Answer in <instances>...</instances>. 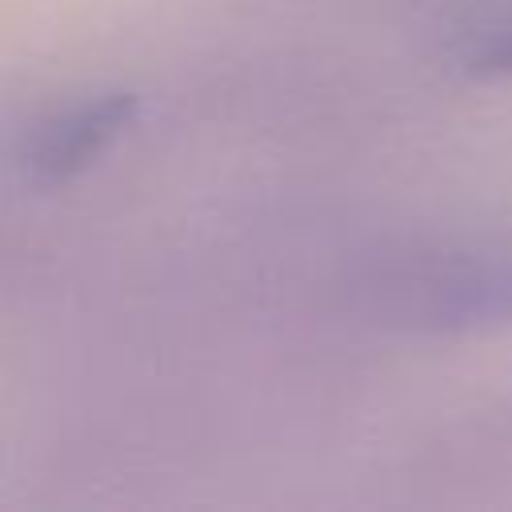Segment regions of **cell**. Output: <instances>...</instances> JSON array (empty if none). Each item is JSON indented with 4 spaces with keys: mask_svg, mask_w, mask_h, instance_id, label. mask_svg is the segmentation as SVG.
I'll return each mask as SVG.
<instances>
[{
    "mask_svg": "<svg viewBox=\"0 0 512 512\" xmlns=\"http://www.w3.org/2000/svg\"><path fill=\"white\" fill-rule=\"evenodd\" d=\"M376 308L424 332H484L512 324V248H432L372 276Z\"/></svg>",
    "mask_w": 512,
    "mask_h": 512,
    "instance_id": "6da1fadb",
    "label": "cell"
},
{
    "mask_svg": "<svg viewBox=\"0 0 512 512\" xmlns=\"http://www.w3.org/2000/svg\"><path fill=\"white\" fill-rule=\"evenodd\" d=\"M140 116V96L124 88H104L84 100H68L28 124L16 148V168L28 184L52 188L96 164Z\"/></svg>",
    "mask_w": 512,
    "mask_h": 512,
    "instance_id": "7a4b0ae2",
    "label": "cell"
},
{
    "mask_svg": "<svg viewBox=\"0 0 512 512\" xmlns=\"http://www.w3.org/2000/svg\"><path fill=\"white\" fill-rule=\"evenodd\" d=\"M452 60L464 76L508 80L512 76V4H500L476 16L464 32H456Z\"/></svg>",
    "mask_w": 512,
    "mask_h": 512,
    "instance_id": "3957f363",
    "label": "cell"
}]
</instances>
